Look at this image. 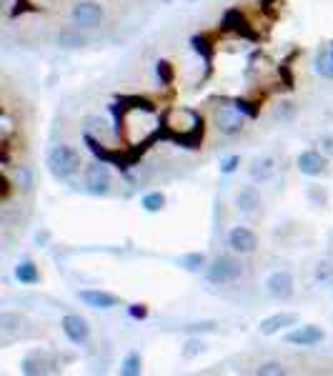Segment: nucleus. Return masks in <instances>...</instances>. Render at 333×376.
I'll list each match as a JSON object with an SVG mask.
<instances>
[{"instance_id":"obj_20","label":"nucleus","mask_w":333,"mask_h":376,"mask_svg":"<svg viewBox=\"0 0 333 376\" xmlns=\"http://www.w3.org/2000/svg\"><path fill=\"white\" fill-rule=\"evenodd\" d=\"M258 374L261 376H283L286 374V366L278 361H268V364H263V366H258Z\"/></svg>"},{"instance_id":"obj_1","label":"nucleus","mask_w":333,"mask_h":376,"mask_svg":"<svg viewBox=\"0 0 333 376\" xmlns=\"http://www.w3.org/2000/svg\"><path fill=\"white\" fill-rule=\"evenodd\" d=\"M48 168L55 179H71L73 173L80 168V153L73 145L60 143L48 153Z\"/></svg>"},{"instance_id":"obj_22","label":"nucleus","mask_w":333,"mask_h":376,"mask_svg":"<svg viewBox=\"0 0 333 376\" xmlns=\"http://www.w3.org/2000/svg\"><path fill=\"white\" fill-rule=\"evenodd\" d=\"M316 281H321V284H331L333 281V266L331 264H318V269H316Z\"/></svg>"},{"instance_id":"obj_12","label":"nucleus","mask_w":333,"mask_h":376,"mask_svg":"<svg viewBox=\"0 0 333 376\" xmlns=\"http://www.w3.org/2000/svg\"><path fill=\"white\" fill-rule=\"evenodd\" d=\"M216 128L226 136H235L243 131V116L233 108H218L216 111Z\"/></svg>"},{"instance_id":"obj_18","label":"nucleus","mask_w":333,"mask_h":376,"mask_svg":"<svg viewBox=\"0 0 333 376\" xmlns=\"http://www.w3.org/2000/svg\"><path fill=\"white\" fill-rule=\"evenodd\" d=\"M120 374H123V376H138V374H141V357H138L136 351H133V354H128V357L123 359Z\"/></svg>"},{"instance_id":"obj_27","label":"nucleus","mask_w":333,"mask_h":376,"mask_svg":"<svg viewBox=\"0 0 333 376\" xmlns=\"http://www.w3.org/2000/svg\"><path fill=\"white\" fill-rule=\"evenodd\" d=\"M131 314H133L136 319H143V316H145V309H138V306H136V309H131Z\"/></svg>"},{"instance_id":"obj_17","label":"nucleus","mask_w":333,"mask_h":376,"mask_svg":"<svg viewBox=\"0 0 333 376\" xmlns=\"http://www.w3.org/2000/svg\"><path fill=\"white\" fill-rule=\"evenodd\" d=\"M141 206H143L145 211L148 213H156V211H161L165 206V196L161 191H156V193H148V196H143V201H141Z\"/></svg>"},{"instance_id":"obj_7","label":"nucleus","mask_w":333,"mask_h":376,"mask_svg":"<svg viewBox=\"0 0 333 376\" xmlns=\"http://www.w3.org/2000/svg\"><path fill=\"white\" fill-rule=\"evenodd\" d=\"M60 326H63V334H66L73 343H78V346H83V343L91 339V326H88V321H85L83 316L68 314V316H63Z\"/></svg>"},{"instance_id":"obj_3","label":"nucleus","mask_w":333,"mask_h":376,"mask_svg":"<svg viewBox=\"0 0 333 376\" xmlns=\"http://www.w3.org/2000/svg\"><path fill=\"white\" fill-rule=\"evenodd\" d=\"M71 18H73V23L75 26H80V28H96V26H100L103 23V18H105V10H103V6H98V3H78V6L73 8V13H71Z\"/></svg>"},{"instance_id":"obj_19","label":"nucleus","mask_w":333,"mask_h":376,"mask_svg":"<svg viewBox=\"0 0 333 376\" xmlns=\"http://www.w3.org/2000/svg\"><path fill=\"white\" fill-rule=\"evenodd\" d=\"M316 71L323 75V78H333V53H323L316 63Z\"/></svg>"},{"instance_id":"obj_6","label":"nucleus","mask_w":333,"mask_h":376,"mask_svg":"<svg viewBox=\"0 0 333 376\" xmlns=\"http://www.w3.org/2000/svg\"><path fill=\"white\" fill-rule=\"evenodd\" d=\"M294 276L288 274V271H273L271 276L266 278V291L276 301H286V298L294 296Z\"/></svg>"},{"instance_id":"obj_5","label":"nucleus","mask_w":333,"mask_h":376,"mask_svg":"<svg viewBox=\"0 0 333 376\" xmlns=\"http://www.w3.org/2000/svg\"><path fill=\"white\" fill-rule=\"evenodd\" d=\"M328 156L323 151H314V148H308V151L298 153V159H296V165H298V171L303 173V176H311V179H316V176H321V173H326L328 168Z\"/></svg>"},{"instance_id":"obj_2","label":"nucleus","mask_w":333,"mask_h":376,"mask_svg":"<svg viewBox=\"0 0 333 376\" xmlns=\"http://www.w3.org/2000/svg\"><path fill=\"white\" fill-rule=\"evenodd\" d=\"M243 274L241 261H235L233 256H218L213 264H208L206 269V278H208L213 286H223V284H233L238 281Z\"/></svg>"},{"instance_id":"obj_13","label":"nucleus","mask_w":333,"mask_h":376,"mask_svg":"<svg viewBox=\"0 0 333 376\" xmlns=\"http://www.w3.org/2000/svg\"><path fill=\"white\" fill-rule=\"evenodd\" d=\"M273 173H276V161L271 159V156H261V159H255L253 163H251V179L258 183H266V181L273 179Z\"/></svg>"},{"instance_id":"obj_11","label":"nucleus","mask_w":333,"mask_h":376,"mask_svg":"<svg viewBox=\"0 0 333 376\" xmlns=\"http://www.w3.org/2000/svg\"><path fill=\"white\" fill-rule=\"evenodd\" d=\"M78 298L83 301L85 306H91V309H100V311H108L113 306H118V296L108 294V291H100V289H85L78 291Z\"/></svg>"},{"instance_id":"obj_26","label":"nucleus","mask_w":333,"mask_h":376,"mask_svg":"<svg viewBox=\"0 0 333 376\" xmlns=\"http://www.w3.org/2000/svg\"><path fill=\"white\" fill-rule=\"evenodd\" d=\"M158 75H163V80H165V83H168L170 75H173V73H170V63H165V60H161V63H158Z\"/></svg>"},{"instance_id":"obj_16","label":"nucleus","mask_w":333,"mask_h":376,"mask_svg":"<svg viewBox=\"0 0 333 376\" xmlns=\"http://www.w3.org/2000/svg\"><path fill=\"white\" fill-rule=\"evenodd\" d=\"M178 264L183 266L186 271H190V274H198V271H206L208 269V258H206V253H186V256H181V261Z\"/></svg>"},{"instance_id":"obj_14","label":"nucleus","mask_w":333,"mask_h":376,"mask_svg":"<svg viewBox=\"0 0 333 376\" xmlns=\"http://www.w3.org/2000/svg\"><path fill=\"white\" fill-rule=\"evenodd\" d=\"M235 206H238L241 213H255L258 206H261V196H258V191H255L253 186H246V188H241L238 196H235Z\"/></svg>"},{"instance_id":"obj_15","label":"nucleus","mask_w":333,"mask_h":376,"mask_svg":"<svg viewBox=\"0 0 333 376\" xmlns=\"http://www.w3.org/2000/svg\"><path fill=\"white\" fill-rule=\"evenodd\" d=\"M15 278H18L20 284H38V266L33 264V261H20L18 266H15Z\"/></svg>"},{"instance_id":"obj_10","label":"nucleus","mask_w":333,"mask_h":376,"mask_svg":"<svg viewBox=\"0 0 333 376\" xmlns=\"http://www.w3.org/2000/svg\"><path fill=\"white\" fill-rule=\"evenodd\" d=\"M296 323H298V316H296V314L281 311V314H273V316L263 319V321L258 323V331H261L263 337H273V334L288 329V326H296Z\"/></svg>"},{"instance_id":"obj_25","label":"nucleus","mask_w":333,"mask_h":376,"mask_svg":"<svg viewBox=\"0 0 333 376\" xmlns=\"http://www.w3.org/2000/svg\"><path fill=\"white\" fill-rule=\"evenodd\" d=\"M238 163H241V159H238V156H228V159L221 163V171L223 173H233L235 168H238Z\"/></svg>"},{"instance_id":"obj_23","label":"nucleus","mask_w":333,"mask_h":376,"mask_svg":"<svg viewBox=\"0 0 333 376\" xmlns=\"http://www.w3.org/2000/svg\"><path fill=\"white\" fill-rule=\"evenodd\" d=\"M58 43H60V46H66V48H78V46H85V40L80 38V35H60Z\"/></svg>"},{"instance_id":"obj_4","label":"nucleus","mask_w":333,"mask_h":376,"mask_svg":"<svg viewBox=\"0 0 333 376\" xmlns=\"http://www.w3.org/2000/svg\"><path fill=\"white\" fill-rule=\"evenodd\" d=\"M111 171H108V165L105 163H93L88 165V173H85V186H88V191L93 196H105V193L111 191Z\"/></svg>"},{"instance_id":"obj_21","label":"nucleus","mask_w":333,"mask_h":376,"mask_svg":"<svg viewBox=\"0 0 333 376\" xmlns=\"http://www.w3.org/2000/svg\"><path fill=\"white\" fill-rule=\"evenodd\" d=\"M203 349H206V343H203L201 339H190V341L186 343L183 357H186V359H193V357H198V354H201Z\"/></svg>"},{"instance_id":"obj_9","label":"nucleus","mask_w":333,"mask_h":376,"mask_svg":"<svg viewBox=\"0 0 333 376\" xmlns=\"http://www.w3.org/2000/svg\"><path fill=\"white\" fill-rule=\"evenodd\" d=\"M228 246L235 253H253L255 246H258V238H255V233L251 231V229H246V226H235L228 233Z\"/></svg>"},{"instance_id":"obj_8","label":"nucleus","mask_w":333,"mask_h":376,"mask_svg":"<svg viewBox=\"0 0 333 376\" xmlns=\"http://www.w3.org/2000/svg\"><path fill=\"white\" fill-rule=\"evenodd\" d=\"M326 339V331L318 329V326H296L294 331L286 334V341L294 343V346H316Z\"/></svg>"},{"instance_id":"obj_24","label":"nucleus","mask_w":333,"mask_h":376,"mask_svg":"<svg viewBox=\"0 0 333 376\" xmlns=\"http://www.w3.org/2000/svg\"><path fill=\"white\" fill-rule=\"evenodd\" d=\"M318 145H321V151L326 153V156H333V133H323V136H321V141H318Z\"/></svg>"}]
</instances>
